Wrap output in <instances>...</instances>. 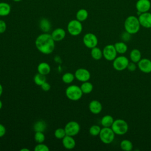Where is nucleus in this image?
I'll return each instance as SVG.
<instances>
[{
  "label": "nucleus",
  "instance_id": "nucleus-30",
  "mask_svg": "<svg viewBox=\"0 0 151 151\" xmlns=\"http://www.w3.org/2000/svg\"><path fill=\"white\" fill-rule=\"evenodd\" d=\"M74 75L71 73H65L62 76V80L66 84H70L74 81Z\"/></svg>",
  "mask_w": 151,
  "mask_h": 151
},
{
  "label": "nucleus",
  "instance_id": "nucleus-36",
  "mask_svg": "<svg viewBox=\"0 0 151 151\" xmlns=\"http://www.w3.org/2000/svg\"><path fill=\"white\" fill-rule=\"evenodd\" d=\"M6 29V24L2 20L0 19V34L4 33Z\"/></svg>",
  "mask_w": 151,
  "mask_h": 151
},
{
  "label": "nucleus",
  "instance_id": "nucleus-26",
  "mask_svg": "<svg viewBox=\"0 0 151 151\" xmlns=\"http://www.w3.org/2000/svg\"><path fill=\"white\" fill-rule=\"evenodd\" d=\"M80 88L84 94H88L92 91L93 89V86L90 82L87 81L85 82H83L82 84L80 86Z\"/></svg>",
  "mask_w": 151,
  "mask_h": 151
},
{
  "label": "nucleus",
  "instance_id": "nucleus-39",
  "mask_svg": "<svg viewBox=\"0 0 151 151\" xmlns=\"http://www.w3.org/2000/svg\"><path fill=\"white\" fill-rule=\"evenodd\" d=\"M2 92H3V87H2V86L0 84V97L2 94Z\"/></svg>",
  "mask_w": 151,
  "mask_h": 151
},
{
  "label": "nucleus",
  "instance_id": "nucleus-15",
  "mask_svg": "<svg viewBox=\"0 0 151 151\" xmlns=\"http://www.w3.org/2000/svg\"><path fill=\"white\" fill-rule=\"evenodd\" d=\"M88 108L90 111L94 114H99L102 110V105L101 103L96 100H92L89 103Z\"/></svg>",
  "mask_w": 151,
  "mask_h": 151
},
{
  "label": "nucleus",
  "instance_id": "nucleus-21",
  "mask_svg": "<svg viewBox=\"0 0 151 151\" xmlns=\"http://www.w3.org/2000/svg\"><path fill=\"white\" fill-rule=\"evenodd\" d=\"M130 58L132 62L137 63L142 59L141 52L138 49H133L130 52Z\"/></svg>",
  "mask_w": 151,
  "mask_h": 151
},
{
  "label": "nucleus",
  "instance_id": "nucleus-32",
  "mask_svg": "<svg viewBox=\"0 0 151 151\" xmlns=\"http://www.w3.org/2000/svg\"><path fill=\"white\" fill-rule=\"evenodd\" d=\"M100 130H101V128L99 126L93 125L89 129V133L91 136H96L97 135H99Z\"/></svg>",
  "mask_w": 151,
  "mask_h": 151
},
{
  "label": "nucleus",
  "instance_id": "nucleus-27",
  "mask_svg": "<svg viewBox=\"0 0 151 151\" xmlns=\"http://www.w3.org/2000/svg\"><path fill=\"white\" fill-rule=\"evenodd\" d=\"M47 127L46 123L43 120H38L37 121L34 125V130L36 132H43Z\"/></svg>",
  "mask_w": 151,
  "mask_h": 151
},
{
  "label": "nucleus",
  "instance_id": "nucleus-31",
  "mask_svg": "<svg viewBox=\"0 0 151 151\" xmlns=\"http://www.w3.org/2000/svg\"><path fill=\"white\" fill-rule=\"evenodd\" d=\"M67 134L64 130V128H58L54 132L55 137L58 139H62Z\"/></svg>",
  "mask_w": 151,
  "mask_h": 151
},
{
  "label": "nucleus",
  "instance_id": "nucleus-40",
  "mask_svg": "<svg viewBox=\"0 0 151 151\" xmlns=\"http://www.w3.org/2000/svg\"><path fill=\"white\" fill-rule=\"evenodd\" d=\"M20 150H21V151H29V150L28 149H27V148H24V149H21Z\"/></svg>",
  "mask_w": 151,
  "mask_h": 151
},
{
  "label": "nucleus",
  "instance_id": "nucleus-8",
  "mask_svg": "<svg viewBox=\"0 0 151 151\" xmlns=\"http://www.w3.org/2000/svg\"><path fill=\"white\" fill-rule=\"evenodd\" d=\"M117 52L114 45L109 44L106 45L103 50V55L108 61H113L117 57Z\"/></svg>",
  "mask_w": 151,
  "mask_h": 151
},
{
  "label": "nucleus",
  "instance_id": "nucleus-28",
  "mask_svg": "<svg viewBox=\"0 0 151 151\" xmlns=\"http://www.w3.org/2000/svg\"><path fill=\"white\" fill-rule=\"evenodd\" d=\"M120 148L124 151H130L133 149V144L132 142L127 139L123 140L120 144Z\"/></svg>",
  "mask_w": 151,
  "mask_h": 151
},
{
  "label": "nucleus",
  "instance_id": "nucleus-3",
  "mask_svg": "<svg viewBox=\"0 0 151 151\" xmlns=\"http://www.w3.org/2000/svg\"><path fill=\"white\" fill-rule=\"evenodd\" d=\"M111 128L115 134L123 135L128 132L129 125L124 120L118 119L114 120Z\"/></svg>",
  "mask_w": 151,
  "mask_h": 151
},
{
  "label": "nucleus",
  "instance_id": "nucleus-6",
  "mask_svg": "<svg viewBox=\"0 0 151 151\" xmlns=\"http://www.w3.org/2000/svg\"><path fill=\"white\" fill-rule=\"evenodd\" d=\"M83 30V25L81 22L78 20H71L67 25V31L68 33L73 36H77L80 35Z\"/></svg>",
  "mask_w": 151,
  "mask_h": 151
},
{
  "label": "nucleus",
  "instance_id": "nucleus-42",
  "mask_svg": "<svg viewBox=\"0 0 151 151\" xmlns=\"http://www.w3.org/2000/svg\"><path fill=\"white\" fill-rule=\"evenodd\" d=\"M13 1H14V2H20V1H21L22 0H12Z\"/></svg>",
  "mask_w": 151,
  "mask_h": 151
},
{
  "label": "nucleus",
  "instance_id": "nucleus-4",
  "mask_svg": "<svg viewBox=\"0 0 151 151\" xmlns=\"http://www.w3.org/2000/svg\"><path fill=\"white\" fill-rule=\"evenodd\" d=\"M80 87L73 84L69 86L65 90V95L67 97L72 101H77L80 100L83 96Z\"/></svg>",
  "mask_w": 151,
  "mask_h": 151
},
{
  "label": "nucleus",
  "instance_id": "nucleus-13",
  "mask_svg": "<svg viewBox=\"0 0 151 151\" xmlns=\"http://www.w3.org/2000/svg\"><path fill=\"white\" fill-rule=\"evenodd\" d=\"M150 8L151 2L149 0H138L136 3V8L140 13L148 12Z\"/></svg>",
  "mask_w": 151,
  "mask_h": 151
},
{
  "label": "nucleus",
  "instance_id": "nucleus-11",
  "mask_svg": "<svg viewBox=\"0 0 151 151\" xmlns=\"http://www.w3.org/2000/svg\"><path fill=\"white\" fill-rule=\"evenodd\" d=\"M74 76L77 80L81 82L88 81L90 78V73L86 68H80L77 69L74 73Z\"/></svg>",
  "mask_w": 151,
  "mask_h": 151
},
{
  "label": "nucleus",
  "instance_id": "nucleus-33",
  "mask_svg": "<svg viewBox=\"0 0 151 151\" xmlns=\"http://www.w3.org/2000/svg\"><path fill=\"white\" fill-rule=\"evenodd\" d=\"M34 139L38 143H43L45 140V135L43 132H36L34 134Z\"/></svg>",
  "mask_w": 151,
  "mask_h": 151
},
{
  "label": "nucleus",
  "instance_id": "nucleus-41",
  "mask_svg": "<svg viewBox=\"0 0 151 151\" xmlns=\"http://www.w3.org/2000/svg\"><path fill=\"white\" fill-rule=\"evenodd\" d=\"M2 102L1 101V100H0V110L2 109Z\"/></svg>",
  "mask_w": 151,
  "mask_h": 151
},
{
  "label": "nucleus",
  "instance_id": "nucleus-20",
  "mask_svg": "<svg viewBox=\"0 0 151 151\" xmlns=\"http://www.w3.org/2000/svg\"><path fill=\"white\" fill-rule=\"evenodd\" d=\"M40 28L44 32H48L51 28L50 21L47 18H42L40 21Z\"/></svg>",
  "mask_w": 151,
  "mask_h": 151
},
{
  "label": "nucleus",
  "instance_id": "nucleus-7",
  "mask_svg": "<svg viewBox=\"0 0 151 151\" xmlns=\"http://www.w3.org/2000/svg\"><path fill=\"white\" fill-rule=\"evenodd\" d=\"M129 61L128 58L123 55L116 57L113 60V67L117 71H123L127 68Z\"/></svg>",
  "mask_w": 151,
  "mask_h": 151
},
{
  "label": "nucleus",
  "instance_id": "nucleus-2",
  "mask_svg": "<svg viewBox=\"0 0 151 151\" xmlns=\"http://www.w3.org/2000/svg\"><path fill=\"white\" fill-rule=\"evenodd\" d=\"M140 26L138 18L134 15L127 17L124 21V27L125 31L130 34L137 33L140 29Z\"/></svg>",
  "mask_w": 151,
  "mask_h": 151
},
{
  "label": "nucleus",
  "instance_id": "nucleus-18",
  "mask_svg": "<svg viewBox=\"0 0 151 151\" xmlns=\"http://www.w3.org/2000/svg\"><path fill=\"white\" fill-rule=\"evenodd\" d=\"M11 11V5L5 2H0V16L5 17L8 15Z\"/></svg>",
  "mask_w": 151,
  "mask_h": 151
},
{
  "label": "nucleus",
  "instance_id": "nucleus-35",
  "mask_svg": "<svg viewBox=\"0 0 151 151\" xmlns=\"http://www.w3.org/2000/svg\"><path fill=\"white\" fill-rule=\"evenodd\" d=\"M136 63H134V62H129L128 65H127V70L129 71H134L136 70Z\"/></svg>",
  "mask_w": 151,
  "mask_h": 151
},
{
  "label": "nucleus",
  "instance_id": "nucleus-37",
  "mask_svg": "<svg viewBox=\"0 0 151 151\" xmlns=\"http://www.w3.org/2000/svg\"><path fill=\"white\" fill-rule=\"evenodd\" d=\"M41 87L42 88V90L43 91H48V90H50V88H51V86L50 85V84L48 83H47V81L44 82L41 86Z\"/></svg>",
  "mask_w": 151,
  "mask_h": 151
},
{
  "label": "nucleus",
  "instance_id": "nucleus-12",
  "mask_svg": "<svg viewBox=\"0 0 151 151\" xmlns=\"http://www.w3.org/2000/svg\"><path fill=\"white\" fill-rule=\"evenodd\" d=\"M140 24L146 28H151V13L149 12L141 13L138 17Z\"/></svg>",
  "mask_w": 151,
  "mask_h": 151
},
{
  "label": "nucleus",
  "instance_id": "nucleus-23",
  "mask_svg": "<svg viewBox=\"0 0 151 151\" xmlns=\"http://www.w3.org/2000/svg\"><path fill=\"white\" fill-rule=\"evenodd\" d=\"M113 117L110 115H105L101 119V124L103 127H111L114 122Z\"/></svg>",
  "mask_w": 151,
  "mask_h": 151
},
{
  "label": "nucleus",
  "instance_id": "nucleus-29",
  "mask_svg": "<svg viewBox=\"0 0 151 151\" xmlns=\"http://www.w3.org/2000/svg\"><path fill=\"white\" fill-rule=\"evenodd\" d=\"M34 83L38 85L41 86L44 82L46 81V77L45 75L41 74L39 73H38L34 77Z\"/></svg>",
  "mask_w": 151,
  "mask_h": 151
},
{
  "label": "nucleus",
  "instance_id": "nucleus-10",
  "mask_svg": "<svg viewBox=\"0 0 151 151\" xmlns=\"http://www.w3.org/2000/svg\"><path fill=\"white\" fill-rule=\"evenodd\" d=\"M64 130L67 135L74 136L79 133L80 126L77 122L71 121L65 124Z\"/></svg>",
  "mask_w": 151,
  "mask_h": 151
},
{
  "label": "nucleus",
  "instance_id": "nucleus-19",
  "mask_svg": "<svg viewBox=\"0 0 151 151\" xmlns=\"http://www.w3.org/2000/svg\"><path fill=\"white\" fill-rule=\"evenodd\" d=\"M37 70L38 73L46 76L50 73L51 67L48 63L45 62H42L38 64L37 67Z\"/></svg>",
  "mask_w": 151,
  "mask_h": 151
},
{
  "label": "nucleus",
  "instance_id": "nucleus-24",
  "mask_svg": "<svg viewBox=\"0 0 151 151\" xmlns=\"http://www.w3.org/2000/svg\"><path fill=\"white\" fill-rule=\"evenodd\" d=\"M114 45L117 52L119 54H124L127 51V45L123 42H116Z\"/></svg>",
  "mask_w": 151,
  "mask_h": 151
},
{
  "label": "nucleus",
  "instance_id": "nucleus-25",
  "mask_svg": "<svg viewBox=\"0 0 151 151\" xmlns=\"http://www.w3.org/2000/svg\"><path fill=\"white\" fill-rule=\"evenodd\" d=\"M91 55L93 59L96 60H99L102 58V57H103V51H101L99 48L95 47L91 48Z\"/></svg>",
  "mask_w": 151,
  "mask_h": 151
},
{
  "label": "nucleus",
  "instance_id": "nucleus-9",
  "mask_svg": "<svg viewBox=\"0 0 151 151\" xmlns=\"http://www.w3.org/2000/svg\"><path fill=\"white\" fill-rule=\"evenodd\" d=\"M83 41L86 47L91 49L97 47L98 44V39L96 35L91 32L87 33L84 35Z\"/></svg>",
  "mask_w": 151,
  "mask_h": 151
},
{
  "label": "nucleus",
  "instance_id": "nucleus-14",
  "mask_svg": "<svg viewBox=\"0 0 151 151\" xmlns=\"http://www.w3.org/2000/svg\"><path fill=\"white\" fill-rule=\"evenodd\" d=\"M137 66L139 70L144 73H151V61L148 58H142L137 63Z\"/></svg>",
  "mask_w": 151,
  "mask_h": 151
},
{
  "label": "nucleus",
  "instance_id": "nucleus-17",
  "mask_svg": "<svg viewBox=\"0 0 151 151\" xmlns=\"http://www.w3.org/2000/svg\"><path fill=\"white\" fill-rule=\"evenodd\" d=\"M65 31L63 28H57L52 32L51 35L55 41H60L65 38Z\"/></svg>",
  "mask_w": 151,
  "mask_h": 151
},
{
  "label": "nucleus",
  "instance_id": "nucleus-16",
  "mask_svg": "<svg viewBox=\"0 0 151 151\" xmlns=\"http://www.w3.org/2000/svg\"><path fill=\"white\" fill-rule=\"evenodd\" d=\"M63 146L67 149H73L76 146V141L73 136L66 135L62 139Z\"/></svg>",
  "mask_w": 151,
  "mask_h": 151
},
{
  "label": "nucleus",
  "instance_id": "nucleus-1",
  "mask_svg": "<svg viewBox=\"0 0 151 151\" xmlns=\"http://www.w3.org/2000/svg\"><path fill=\"white\" fill-rule=\"evenodd\" d=\"M54 42L51 34L44 32L37 37L35 44L40 52L44 54H50L53 52L55 48Z\"/></svg>",
  "mask_w": 151,
  "mask_h": 151
},
{
  "label": "nucleus",
  "instance_id": "nucleus-38",
  "mask_svg": "<svg viewBox=\"0 0 151 151\" xmlns=\"http://www.w3.org/2000/svg\"><path fill=\"white\" fill-rule=\"evenodd\" d=\"M6 133V129L4 125L0 123V138L3 137Z\"/></svg>",
  "mask_w": 151,
  "mask_h": 151
},
{
  "label": "nucleus",
  "instance_id": "nucleus-5",
  "mask_svg": "<svg viewBox=\"0 0 151 151\" xmlns=\"http://www.w3.org/2000/svg\"><path fill=\"white\" fill-rule=\"evenodd\" d=\"M115 133L111 127H103L101 129L99 133L100 140L104 144H110L112 143L114 139Z\"/></svg>",
  "mask_w": 151,
  "mask_h": 151
},
{
  "label": "nucleus",
  "instance_id": "nucleus-34",
  "mask_svg": "<svg viewBox=\"0 0 151 151\" xmlns=\"http://www.w3.org/2000/svg\"><path fill=\"white\" fill-rule=\"evenodd\" d=\"M49 147L46 145L43 144L42 143H38L34 147L35 151H49Z\"/></svg>",
  "mask_w": 151,
  "mask_h": 151
},
{
  "label": "nucleus",
  "instance_id": "nucleus-22",
  "mask_svg": "<svg viewBox=\"0 0 151 151\" xmlns=\"http://www.w3.org/2000/svg\"><path fill=\"white\" fill-rule=\"evenodd\" d=\"M88 16V11L84 8H81L78 10L76 14V19L80 22H83L86 21L87 19Z\"/></svg>",
  "mask_w": 151,
  "mask_h": 151
}]
</instances>
